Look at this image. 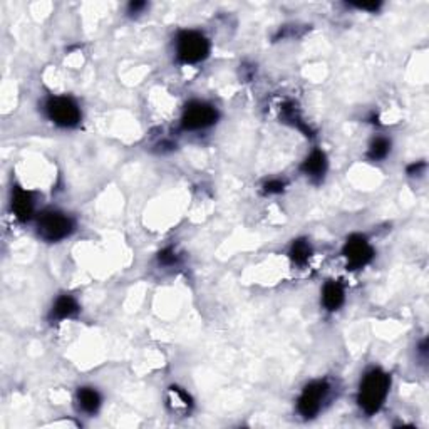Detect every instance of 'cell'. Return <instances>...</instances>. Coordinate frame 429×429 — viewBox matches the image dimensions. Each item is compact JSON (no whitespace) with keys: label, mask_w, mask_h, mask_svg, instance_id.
Returning <instances> with one entry per match:
<instances>
[{"label":"cell","mask_w":429,"mask_h":429,"mask_svg":"<svg viewBox=\"0 0 429 429\" xmlns=\"http://www.w3.org/2000/svg\"><path fill=\"white\" fill-rule=\"evenodd\" d=\"M391 377L381 369H370L361 379L357 393L359 407L366 414H375L384 404L387 394H389Z\"/></svg>","instance_id":"cell-1"},{"label":"cell","mask_w":429,"mask_h":429,"mask_svg":"<svg viewBox=\"0 0 429 429\" xmlns=\"http://www.w3.org/2000/svg\"><path fill=\"white\" fill-rule=\"evenodd\" d=\"M74 228V220L69 214L59 210H45L37 218V235L45 242H61L71 237Z\"/></svg>","instance_id":"cell-2"},{"label":"cell","mask_w":429,"mask_h":429,"mask_svg":"<svg viewBox=\"0 0 429 429\" xmlns=\"http://www.w3.org/2000/svg\"><path fill=\"white\" fill-rule=\"evenodd\" d=\"M210 54V40L198 31H183L176 37V57L183 64H198Z\"/></svg>","instance_id":"cell-3"},{"label":"cell","mask_w":429,"mask_h":429,"mask_svg":"<svg viewBox=\"0 0 429 429\" xmlns=\"http://www.w3.org/2000/svg\"><path fill=\"white\" fill-rule=\"evenodd\" d=\"M45 116L61 127H76L81 123V107L69 96H52L44 104Z\"/></svg>","instance_id":"cell-4"},{"label":"cell","mask_w":429,"mask_h":429,"mask_svg":"<svg viewBox=\"0 0 429 429\" xmlns=\"http://www.w3.org/2000/svg\"><path fill=\"white\" fill-rule=\"evenodd\" d=\"M331 386L327 381H312L304 387L299 401H297V411L305 419H312L319 414L324 403L327 401Z\"/></svg>","instance_id":"cell-5"},{"label":"cell","mask_w":429,"mask_h":429,"mask_svg":"<svg viewBox=\"0 0 429 429\" xmlns=\"http://www.w3.org/2000/svg\"><path fill=\"white\" fill-rule=\"evenodd\" d=\"M218 119L217 107L203 101H193L185 107L181 127L185 131H200L213 126Z\"/></svg>","instance_id":"cell-6"},{"label":"cell","mask_w":429,"mask_h":429,"mask_svg":"<svg viewBox=\"0 0 429 429\" xmlns=\"http://www.w3.org/2000/svg\"><path fill=\"white\" fill-rule=\"evenodd\" d=\"M342 254L348 260V267L350 270H359L374 258L373 247L362 235H350L344 249H342Z\"/></svg>","instance_id":"cell-7"},{"label":"cell","mask_w":429,"mask_h":429,"mask_svg":"<svg viewBox=\"0 0 429 429\" xmlns=\"http://www.w3.org/2000/svg\"><path fill=\"white\" fill-rule=\"evenodd\" d=\"M34 196H32L31 192L27 189L15 187L12 189V196H10V208L12 213L15 214V218L20 221H29L34 214Z\"/></svg>","instance_id":"cell-8"},{"label":"cell","mask_w":429,"mask_h":429,"mask_svg":"<svg viewBox=\"0 0 429 429\" xmlns=\"http://www.w3.org/2000/svg\"><path fill=\"white\" fill-rule=\"evenodd\" d=\"M300 170L312 181H320L324 178L325 173H327V156H325L324 151L313 150L311 155L304 159Z\"/></svg>","instance_id":"cell-9"},{"label":"cell","mask_w":429,"mask_h":429,"mask_svg":"<svg viewBox=\"0 0 429 429\" xmlns=\"http://www.w3.org/2000/svg\"><path fill=\"white\" fill-rule=\"evenodd\" d=\"M345 300L344 286L337 280H329L322 288V304H324L325 311L336 312L339 311Z\"/></svg>","instance_id":"cell-10"},{"label":"cell","mask_w":429,"mask_h":429,"mask_svg":"<svg viewBox=\"0 0 429 429\" xmlns=\"http://www.w3.org/2000/svg\"><path fill=\"white\" fill-rule=\"evenodd\" d=\"M79 304H77V300L74 299L71 295H61L57 297V300L54 302L52 309H51V320H65V319H72V317H76L77 313H79Z\"/></svg>","instance_id":"cell-11"},{"label":"cell","mask_w":429,"mask_h":429,"mask_svg":"<svg viewBox=\"0 0 429 429\" xmlns=\"http://www.w3.org/2000/svg\"><path fill=\"white\" fill-rule=\"evenodd\" d=\"M76 399L79 410L86 412V414H96L102 401L101 394H99L94 387H81V389L77 391Z\"/></svg>","instance_id":"cell-12"},{"label":"cell","mask_w":429,"mask_h":429,"mask_svg":"<svg viewBox=\"0 0 429 429\" xmlns=\"http://www.w3.org/2000/svg\"><path fill=\"white\" fill-rule=\"evenodd\" d=\"M391 153V141L384 136H377L373 139V143L369 144V150H367V158L370 161H381L387 158V155Z\"/></svg>","instance_id":"cell-13"},{"label":"cell","mask_w":429,"mask_h":429,"mask_svg":"<svg viewBox=\"0 0 429 429\" xmlns=\"http://www.w3.org/2000/svg\"><path fill=\"white\" fill-rule=\"evenodd\" d=\"M288 255H290V258L294 260L297 265H305V263L309 262V258H311L312 255V247L311 243L307 240H304V238H299V240H294L290 247V251H288Z\"/></svg>","instance_id":"cell-14"},{"label":"cell","mask_w":429,"mask_h":429,"mask_svg":"<svg viewBox=\"0 0 429 429\" xmlns=\"http://www.w3.org/2000/svg\"><path fill=\"white\" fill-rule=\"evenodd\" d=\"M283 188H286V183L282 180H270L263 185V193L265 195H279L283 192Z\"/></svg>","instance_id":"cell-15"},{"label":"cell","mask_w":429,"mask_h":429,"mask_svg":"<svg viewBox=\"0 0 429 429\" xmlns=\"http://www.w3.org/2000/svg\"><path fill=\"white\" fill-rule=\"evenodd\" d=\"M158 260L163 265H175V263L178 262V255H176V251L173 249H164L163 251H159Z\"/></svg>","instance_id":"cell-16"},{"label":"cell","mask_w":429,"mask_h":429,"mask_svg":"<svg viewBox=\"0 0 429 429\" xmlns=\"http://www.w3.org/2000/svg\"><path fill=\"white\" fill-rule=\"evenodd\" d=\"M144 9H146V3L144 2H131L127 6V14H141Z\"/></svg>","instance_id":"cell-17"},{"label":"cell","mask_w":429,"mask_h":429,"mask_svg":"<svg viewBox=\"0 0 429 429\" xmlns=\"http://www.w3.org/2000/svg\"><path fill=\"white\" fill-rule=\"evenodd\" d=\"M354 6L357 7V9H364V10H377L379 9V3L373 2V3H354Z\"/></svg>","instance_id":"cell-18"}]
</instances>
